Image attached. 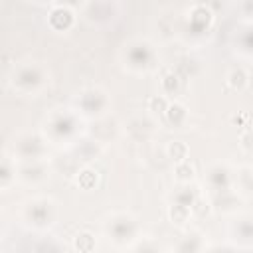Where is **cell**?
Segmentation results:
<instances>
[{
	"label": "cell",
	"mask_w": 253,
	"mask_h": 253,
	"mask_svg": "<svg viewBox=\"0 0 253 253\" xmlns=\"http://www.w3.org/2000/svg\"><path fill=\"white\" fill-rule=\"evenodd\" d=\"M24 217L30 221L34 229H45L55 223L57 217V208L51 198H36L30 200L24 208Z\"/></svg>",
	"instance_id": "cell-1"
},
{
	"label": "cell",
	"mask_w": 253,
	"mask_h": 253,
	"mask_svg": "<svg viewBox=\"0 0 253 253\" xmlns=\"http://www.w3.org/2000/svg\"><path fill=\"white\" fill-rule=\"evenodd\" d=\"M77 103H79L77 113H81L83 117H103L111 105V99L101 89H87L79 95Z\"/></svg>",
	"instance_id": "cell-2"
},
{
	"label": "cell",
	"mask_w": 253,
	"mask_h": 253,
	"mask_svg": "<svg viewBox=\"0 0 253 253\" xmlns=\"http://www.w3.org/2000/svg\"><path fill=\"white\" fill-rule=\"evenodd\" d=\"M45 83V75L38 65L22 67L18 73H14V87H18L24 93H38Z\"/></svg>",
	"instance_id": "cell-3"
},
{
	"label": "cell",
	"mask_w": 253,
	"mask_h": 253,
	"mask_svg": "<svg viewBox=\"0 0 253 253\" xmlns=\"http://www.w3.org/2000/svg\"><path fill=\"white\" fill-rule=\"evenodd\" d=\"M109 233H113V239H138L134 237L136 221L126 213H121L117 219H113V223H109Z\"/></svg>",
	"instance_id": "cell-4"
},
{
	"label": "cell",
	"mask_w": 253,
	"mask_h": 253,
	"mask_svg": "<svg viewBox=\"0 0 253 253\" xmlns=\"http://www.w3.org/2000/svg\"><path fill=\"white\" fill-rule=\"evenodd\" d=\"M71 148H73L75 158L81 162L97 160V156L103 152V146L99 144V140H93V138H77L71 144Z\"/></svg>",
	"instance_id": "cell-5"
},
{
	"label": "cell",
	"mask_w": 253,
	"mask_h": 253,
	"mask_svg": "<svg viewBox=\"0 0 253 253\" xmlns=\"http://www.w3.org/2000/svg\"><path fill=\"white\" fill-rule=\"evenodd\" d=\"M136 51V57H128V67L132 71H146L152 67V49L146 42H136L130 45Z\"/></svg>",
	"instance_id": "cell-6"
},
{
	"label": "cell",
	"mask_w": 253,
	"mask_h": 253,
	"mask_svg": "<svg viewBox=\"0 0 253 253\" xmlns=\"http://www.w3.org/2000/svg\"><path fill=\"white\" fill-rule=\"evenodd\" d=\"M75 24V14L67 6H55L49 12V26L57 32H67Z\"/></svg>",
	"instance_id": "cell-7"
},
{
	"label": "cell",
	"mask_w": 253,
	"mask_h": 253,
	"mask_svg": "<svg viewBox=\"0 0 253 253\" xmlns=\"http://www.w3.org/2000/svg\"><path fill=\"white\" fill-rule=\"evenodd\" d=\"M47 176H49V168H47V164L42 158H34L32 164H28L26 168H22V172H20V178L26 184H40Z\"/></svg>",
	"instance_id": "cell-8"
},
{
	"label": "cell",
	"mask_w": 253,
	"mask_h": 253,
	"mask_svg": "<svg viewBox=\"0 0 253 253\" xmlns=\"http://www.w3.org/2000/svg\"><path fill=\"white\" fill-rule=\"evenodd\" d=\"M208 182H210L213 192H221V190L231 188V174H229L227 166H221V164L211 166L208 172Z\"/></svg>",
	"instance_id": "cell-9"
},
{
	"label": "cell",
	"mask_w": 253,
	"mask_h": 253,
	"mask_svg": "<svg viewBox=\"0 0 253 253\" xmlns=\"http://www.w3.org/2000/svg\"><path fill=\"white\" fill-rule=\"evenodd\" d=\"M73 182H75V186L79 190H85V192L87 190H93L97 186V182H99V172L95 168H91V166H83L81 170L75 172Z\"/></svg>",
	"instance_id": "cell-10"
},
{
	"label": "cell",
	"mask_w": 253,
	"mask_h": 253,
	"mask_svg": "<svg viewBox=\"0 0 253 253\" xmlns=\"http://www.w3.org/2000/svg\"><path fill=\"white\" fill-rule=\"evenodd\" d=\"M174 178L180 184H190L196 178V166L190 158H184L180 162H174Z\"/></svg>",
	"instance_id": "cell-11"
},
{
	"label": "cell",
	"mask_w": 253,
	"mask_h": 253,
	"mask_svg": "<svg viewBox=\"0 0 253 253\" xmlns=\"http://www.w3.org/2000/svg\"><path fill=\"white\" fill-rule=\"evenodd\" d=\"M168 217L172 223L176 225H186L192 219V208L180 202H174L172 206H168Z\"/></svg>",
	"instance_id": "cell-12"
},
{
	"label": "cell",
	"mask_w": 253,
	"mask_h": 253,
	"mask_svg": "<svg viewBox=\"0 0 253 253\" xmlns=\"http://www.w3.org/2000/svg\"><path fill=\"white\" fill-rule=\"evenodd\" d=\"M166 117H168V121H170V125H174V126H182L184 123H186V119H188V109L182 105V103H178V101H174V103H168V109H166V113H164Z\"/></svg>",
	"instance_id": "cell-13"
},
{
	"label": "cell",
	"mask_w": 253,
	"mask_h": 253,
	"mask_svg": "<svg viewBox=\"0 0 253 253\" xmlns=\"http://www.w3.org/2000/svg\"><path fill=\"white\" fill-rule=\"evenodd\" d=\"M164 152H166V156L170 158V160H174V162H180V160H184V158H188V144L184 142V140H168L166 142V146H164Z\"/></svg>",
	"instance_id": "cell-14"
},
{
	"label": "cell",
	"mask_w": 253,
	"mask_h": 253,
	"mask_svg": "<svg viewBox=\"0 0 253 253\" xmlns=\"http://www.w3.org/2000/svg\"><path fill=\"white\" fill-rule=\"evenodd\" d=\"M227 85L233 89V91H243L247 85H249V75L245 69L237 67V69H231L229 75H227Z\"/></svg>",
	"instance_id": "cell-15"
},
{
	"label": "cell",
	"mask_w": 253,
	"mask_h": 253,
	"mask_svg": "<svg viewBox=\"0 0 253 253\" xmlns=\"http://www.w3.org/2000/svg\"><path fill=\"white\" fill-rule=\"evenodd\" d=\"M231 229L241 239H253V217L251 215H245V217L235 219V223H233Z\"/></svg>",
	"instance_id": "cell-16"
},
{
	"label": "cell",
	"mask_w": 253,
	"mask_h": 253,
	"mask_svg": "<svg viewBox=\"0 0 253 253\" xmlns=\"http://www.w3.org/2000/svg\"><path fill=\"white\" fill-rule=\"evenodd\" d=\"M97 245L95 241V235L89 233V231H83V233H77L73 237V249L75 251H81V253H87V251H93Z\"/></svg>",
	"instance_id": "cell-17"
},
{
	"label": "cell",
	"mask_w": 253,
	"mask_h": 253,
	"mask_svg": "<svg viewBox=\"0 0 253 253\" xmlns=\"http://www.w3.org/2000/svg\"><path fill=\"white\" fill-rule=\"evenodd\" d=\"M178 85H180V77H178L174 71H166V73L162 75V79H160L162 93H166V95H176Z\"/></svg>",
	"instance_id": "cell-18"
},
{
	"label": "cell",
	"mask_w": 253,
	"mask_h": 253,
	"mask_svg": "<svg viewBox=\"0 0 253 253\" xmlns=\"http://www.w3.org/2000/svg\"><path fill=\"white\" fill-rule=\"evenodd\" d=\"M211 200H208L206 196H198L196 200H194V204H192V215L196 213L198 217H204V215H208L210 211H211Z\"/></svg>",
	"instance_id": "cell-19"
},
{
	"label": "cell",
	"mask_w": 253,
	"mask_h": 253,
	"mask_svg": "<svg viewBox=\"0 0 253 253\" xmlns=\"http://www.w3.org/2000/svg\"><path fill=\"white\" fill-rule=\"evenodd\" d=\"M166 109H168V99L164 95H152L148 99V111L150 113L162 115V113H166Z\"/></svg>",
	"instance_id": "cell-20"
},
{
	"label": "cell",
	"mask_w": 253,
	"mask_h": 253,
	"mask_svg": "<svg viewBox=\"0 0 253 253\" xmlns=\"http://www.w3.org/2000/svg\"><path fill=\"white\" fill-rule=\"evenodd\" d=\"M12 172H16V168L12 170V166H10V156L4 154V158H2V176H0V184H2V190H4V192H6L8 186H10Z\"/></svg>",
	"instance_id": "cell-21"
},
{
	"label": "cell",
	"mask_w": 253,
	"mask_h": 253,
	"mask_svg": "<svg viewBox=\"0 0 253 253\" xmlns=\"http://www.w3.org/2000/svg\"><path fill=\"white\" fill-rule=\"evenodd\" d=\"M239 146H241L245 152H251V150H253V128L245 126V128L239 132Z\"/></svg>",
	"instance_id": "cell-22"
},
{
	"label": "cell",
	"mask_w": 253,
	"mask_h": 253,
	"mask_svg": "<svg viewBox=\"0 0 253 253\" xmlns=\"http://www.w3.org/2000/svg\"><path fill=\"white\" fill-rule=\"evenodd\" d=\"M249 174H251V180H253V166L249 168Z\"/></svg>",
	"instance_id": "cell-23"
},
{
	"label": "cell",
	"mask_w": 253,
	"mask_h": 253,
	"mask_svg": "<svg viewBox=\"0 0 253 253\" xmlns=\"http://www.w3.org/2000/svg\"><path fill=\"white\" fill-rule=\"evenodd\" d=\"M249 81H251V83H253V73H251V77H249Z\"/></svg>",
	"instance_id": "cell-24"
}]
</instances>
